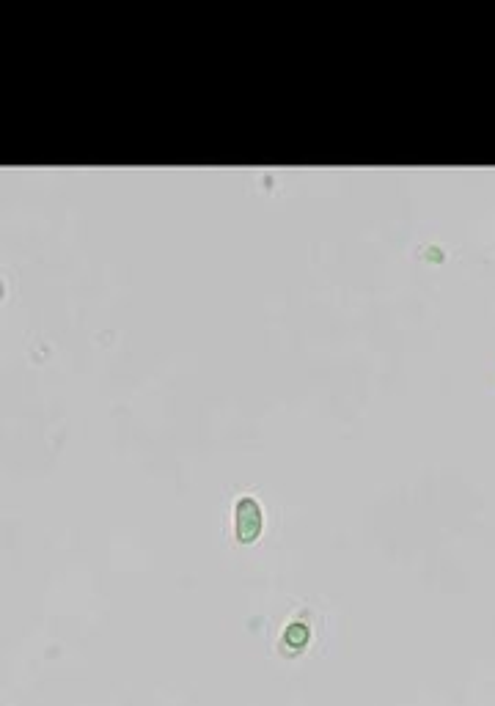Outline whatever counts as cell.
<instances>
[{"instance_id": "obj_1", "label": "cell", "mask_w": 495, "mask_h": 706, "mask_svg": "<svg viewBox=\"0 0 495 706\" xmlns=\"http://www.w3.org/2000/svg\"><path fill=\"white\" fill-rule=\"evenodd\" d=\"M231 531H234V542L237 544H253L259 542V536L264 531V511L262 503L253 495H240L231 506Z\"/></svg>"}, {"instance_id": "obj_2", "label": "cell", "mask_w": 495, "mask_h": 706, "mask_svg": "<svg viewBox=\"0 0 495 706\" xmlns=\"http://www.w3.org/2000/svg\"><path fill=\"white\" fill-rule=\"evenodd\" d=\"M311 638H314V632H311L308 619H292L289 624H286L284 630H281L278 649H281L284 657H300V654L308 649Z\"/></svg>"}]
</instances>
